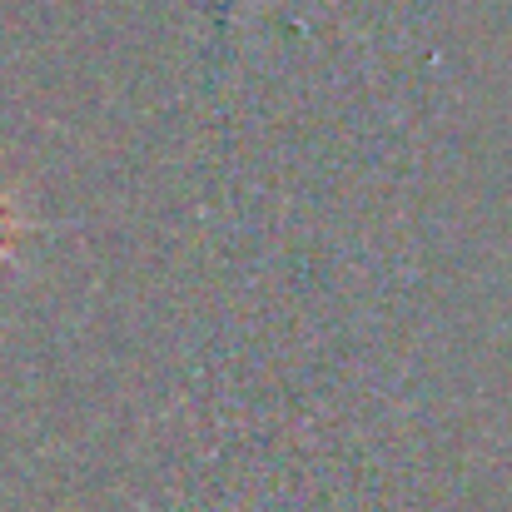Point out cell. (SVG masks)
Listing matches in <instances>:
<instances>
[{"label": "cell", "mask_w": 512, "mask_h": 512, "mask_svg": "<svg viewBox=\"0 0 512 512\" xmlns=\"http://www.w3.org/2000/svg\"><path fill=\"white\" fill-rule=\"evenodd\" d=\"M15 239H20V214H15V204L0 194V259L15 249Z\"/></svg>", "instance_id": "6da1fadb"}]
</instances>
